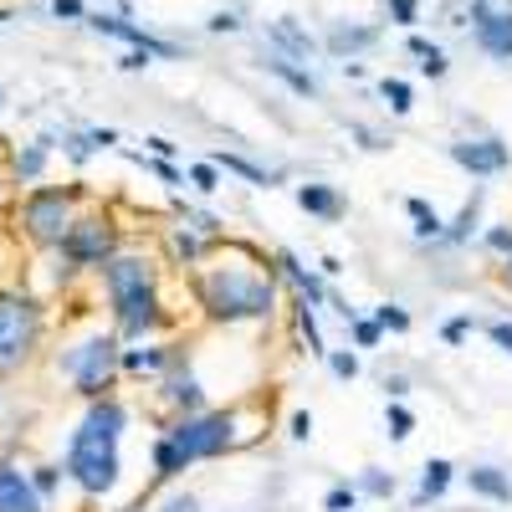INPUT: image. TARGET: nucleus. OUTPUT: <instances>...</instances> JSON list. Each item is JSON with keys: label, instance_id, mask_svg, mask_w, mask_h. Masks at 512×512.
<instances>
[{"label": "nucleus", "instance_id": "nucleus-1", "mask_svg": "<svg viewBox=\"0 0 512 512\" xmlns=\"http://www.w3.org/2000/svg\"><path fill=\"white\" fill-rule=\"evenodd\" d=\"M185 282L210 328H256L282 313V282L272 272V256L251 241L221 236Z\"/></svg>", "mask_w": 512, "mask_h": 512}, {"label": "nucleus", "instance_id": "nucleus-2", "mask_svg": "<svg viewBox=\"0 0 512 512\" xmlns=\"http://www.w3.org/2000/svg\"><path fill=\"white\" fill-rule=\"evenodd\" d=\"M93 282H98V297H103L108 328L123 344H144V338H164V333L180 328L175 308H169V292H164V262L154 251L128 241Z\"/></svg>", "mask_w": 512, "mask_h": 512}, {"label": "nucleus", "instance_id": "nucleus-3", "mask_svg": "<svg viewBox=\"0 0 512 512\" xmlns=\"http://www.w3.org/2000/svg\"><path fill=\"white\" fill-rule=\"evenodd\" d=\"M134 425V410H128L118 395L88 400L77 415V425L67 431L62 446V477L82 502H108L123 482V436Z\"/></svg>", "mask_w": 512, "mask_h": 512}, {"label": "nucleus", "instance_id": "nucleus-4", "mask_svg": "<svg viewBox=\"0 0 512 512\" xmlns=\"http://www.w3.org/2000/svg\"><path fill=\"white\" fill-rule=\"evenodd\" d=\"M98 195L82 185V180H67V185H52V180H41L31 190H16L11 200V216H6V231L36 251V256H52L62 246V236L72 231V221L88 210Z\"/></svg>", "mask_w": 512, "mask_h": 512}, {"label": "nucleus", "instance_id": "nucleus-5", "mask_svg": "<svg viewBox=\"0 0 512 512\" xmlns=\"http://www.w3.org/2000/svg\"><path fill=\"white\" fill-rule=\"evenodd\" d=\"M52 344V303L26 282H0V384L31 374Z\"/></svg>", "mask_w": 512, "mask_h": 512}, {"label": "nucleus", "instance_id": "nucleus-6", "mask_svg": "<svg viewBox=\"0 0 512 512\" xmlns=\"http://www.w3.org/2000/svg\"><path fill=\"white\" fill-rule=\"evenodd\" d=\"M118 354H123V338L103 323L82 328L72 338H62V344L52 349V374L67 384V390L88 405V400H103V395H118Z\"/></svg>", "mask_w": 512, "mask_h": 512}, {"label": "nucleus", "instance_id": "nucleus-7", "mask_svg": "<svg viewBox=\"0 0 512 512\" xmlns=\"http://www.w3.org/2000/svg\"><path fill=\"white\" fill-rule=\"evenodd\" d=\"M128 246V231H123V221H118V210H108V205H88L82 216L72 221V231L62 236V246L52 251V282L67 292L72 282H82V277H98L113 256Z\"/></svg>", "mask_w": 512, "mask_h": 512}, {"label": "nucleus", "instance_id": "nucleus-8", "mask_svg": "<svg viewBox=\"0 0 512 512\" xmlns=\"http://www.w3.org/2000/svg\"><path fill=\"white\" fill-rule=\"evenodd\" d=\"M159 436H169L190 466L200 461H221L236 451V415L231 405H205V410H190V415H169L159 425Z\"/></svg>", "mask_w": 512, "mask_h": 512}, {"label": "nucleus", "instance_id": "nucleus-9", "mask_svg": "<svg viewBox=\"0 0 512 512\" xmlns=\"http://www.w3.org/2000/svg\"><path fill=\"white\" fill-rule=\"evenodd\" d=\"M195 349L185 338H144V344H123L118 354V374L123 379H139V384H154L159 374H169L175 364H190Z\"/></svg>", "mask_w": 512, "mask_h": 512}, {"label": "nucleus", "instance_id": "nucleus-10", "mask_svg": "<svg viewBox=\"0 0 512 512\" xmlns=\"http://www.w3.org/2000/svg\"><path fill=\"white\" fill-rule=\"evenodd\" d=\"M466 26H472V41L492 62H512V6L507 0H472Z\"/></svg>", "mask_w": 512, "mask_h": 512}, {"label": "nucleus", "instance_id": "nucleus-11", "mask_svg": "<svg viewBox=\"0 0 512 512\" xmlns=\"http://www.w3.org/2000/svg\"><path fill=\"white\" fill-rule=\"evenodd\" d=\"M88 31H98V36H113V41H128L134 52H149L154 62H180L185 57V47L180 41H164V36H154V31H144L134 16H108V11H88Z\"/></svg>", "mask_w": 512, "mask_h": 512}, {"label": "nucleus", "instance_id": "nucleus-12", "mask_svg": "<svg viewBox=\"0 0 512 512\" xmlns=\"http://www.w3.org/2000/svg\"><path fill=\"white\" fill-rule=\"evenodd\" d=\"M149 390H154V405L164 410V420H169V415H190V410H205V405H210L205 379L195 374V359H190V364H175L169 374H159Z\"/></svg>", "mask_w": 512, "mask_h": 512}, {"label": "nucleus", "instance_id": "nucleus-13", "mask_svg": "<svg viewBox=\"0 0 512 512\" xmlns=\"http://www.w3.org/2000/svg\"><path fill=\"white\" fill-rule=\"evenodd\" d=\"M446 154H451V164L466 169L472 180H497L502 169L512 164V149H507L497 134H466V139H451Z\"/></svg>", "mask_w": 512, "mask_h": 512}, {"label": "nucleus", "instance_id": "nucleus-14", "mask_svg": "<svg viewBox=\"0 0 512 512\" xmlns=\"http://www.w3.org/2000/svg\"><path fill=\"white\" fill-rule=\"evenodd\" d=\"M0 512H52L36 497L26 461L16 456V446H0Z\"/></svg>", "mask_w": 512, "mask_h": 512}, {"label": "nucleus", "instance_id": "nucleus-15", "mask_svg": "<svg viewBox=\"0 0 512 512\" xmlns=\"http://www.w3.org/2000/svg\"><path fill=\"white\" fill-rule=\"evenodd\" d=\"M272 272H277V282H282V287H292V297H303L308 308H328V297H333V292H328V282H323V277H318V267H308L297 251L277 246V251H272Z\"/></svg>", "mask_w": 512, "mask_h": 512}, {"label": "nucleus", "instance_id": "nucleus-16", "mask_svg": "<svg viewBox=\"0 0 512 512\" xmlns=\"http://www.w3.org/2000/svg\"><path fill=\"white\" fill-rule=\"evenodd\" d=\"M0 164H6V180H11V190H31V185H41V180L52 175V144L36 134V139H26L21 149H11Z\"/></svg>", "mask_w": 512, "mask_h": 512}, {"label": "nucleus", "instance_id": "nucleus-17", "mask_svg": "<svg viewBox=\"0 0 512 512\" xmlns=\"http://www.w3.org/2000/svg\"><path fill=\"white\" fill-rule=\"evenodd\" d=\"M159 246H164V267H180V272L190 277V272L205 262V256H210V246H216V241L175 221V226H164V231H159Z\"/></svg>", "mask_w": 512, "mask_h": 512}, {"label": "nucleus", "instance_id": "nucleus-18", "mask_svg": "<svg viewBox=\"0 0 512 512\" xmlns=\"http://www.w3.org/2000/svg\"><path fill=\"white\" fill-rule=\"evenodd\" d=\"M292 195H297V210H303V216H313V221H323V226H333V221L349 216V200L338 195V185L308 180V185H297Z\"/></svg>", "mask_w": 512, "mask_h": 512}, {"label": "nucleus", "instance_id": "nucleus-19", "mask_svg": "<svg viewBox=\"0 0 512 512\" xmlns=\"http://www.w3.org/2000/svg\"><path fill=\"white\" fill-rule=\"evenodd\" d=\"M267 47H272L277 57H287V62H308V57H318V36L303 31L292 16H277V21L267 26Z\"/></svg>", "mask_w": 512, "mask_h": 512}, {"label": "nucleus", "instance_id": "nucleus-20", "mask_svg": "<svg viewBox=\"0 0 512 512\" xmlns=\"http://www.w3.org/2000/svg\"><path fill=\"white\" fill-rule=\"evenodd\" d=\"M482 200H487V190H472V200L456 210V221H446V231L436 241L441 251H461V246L477 241V231H482Z\"/></svg>", "mask_w": 512, "mask_h": 512}, {"label": "nucleus", "instance_id": "nucleus-21", "mask_svg": "<svg viewBox=\"0 0 512 512\" xmlns=\"http://www.w3.org/2000/svg\"><path fill=\"white\" fill-rule=\"evenodd\" d=\"M323 47H328L338 62H359V52L379 47V26H349V21H338V26L323 36Z\"/></svg>", "mask_w": 512, "mask_h": 512}, {"label": "nucleus", "instance_id": "nucleus-22", "mask_svg": "<svg viewBox=\"0 0 512 512\" xmlns=\"http://www.w3.org/2000/svg\"><path fill=\"white\" fill-rule=\"evenodd\" d=\"M456 477L472 487V497L497 502V507H512V477L502 472V466H466V472H456Z\"/></svg>", "mask_w": 512, "mask_h": 512}, {"label": "nucleus", "instance_id": "nucleus-23", "mask_svg": "<svg viewBox=\"0 0 512 512\" xmlns=\"http://www.w3.org/2000/svg\"><path fill=\"white\" fill-rule=\"evenodd\" d=\"M210 164H216L221 175H236V180L256 185V190H272V185L282 180L277 169H267V164H256V159H246V154H236V149H216V154H210Z\"/></svg>", "mask_w": 512, "mask_h": 512}, {"label": "nucleus", "instance_id": "nucleus-24", "mask_svg": "<svg viewBox=\"0 0 512 512\" xmlns=\"http://www.w3.org/2000/svg\"><path fill=\"white\" fill-rule=\"evenodd\" d=\"M231 415H236V451H246V446H256L267 436L272 400H241V405H231Z\"/></svg>", "mask_w": 512, "mask_h": 512}, {"label": "nucleus", "instance_id": "nucleus-25", "mask_svg": "<svg viewBox=\"0 0 512 512\" xmlns=\"http://www.w3.org/2000/svg\"><path fill=\"white\" fill-rule=\"evenodd\" d=\"M149 472H154L159 487H169V482H180V477L190 472V461H185V451L169 441V436H154V446H149Z\"/></svg>", "mask_w": 512, "mask_h": 512}, {"label": "nucleus", "instance_id": "nucleus-26", "mask_svg": "<svg viewBox=\"0 0 512 512\" xmlns=\"http://www.w3.org/2000/svg\"><path fill=\"white\" fill-rule=\"evenodd\" d=\"M451 482H456V466L446 461V456H431L420 466V482H415V507H425V502H441L446 492H451Z\"/></svg>", "mask_w": 512, "mask_h": 512}, {"label": "nucleus", "instance_id": "nucleus-27", "mask_svg": "<svg viewBox=\"0 0 512 512\" xmlns=\"http://www.w3.org/2000/svg\"><path fill=\"white\" fill-rule=\"evenodd\" d=\"M262 67H267L277 82H287V88H292L297 98H313V103L323 98V82H318L308 67H297V62H287V57H277V52H267V62H262Z\"/></svg>", "mask_w": 512, "mask_h": 512}, {"label": "nucleus", "instance_id": "nucleus-28", "mask_svg": "<svg viewBox=\"0 0 512 512\" xmlns=\"http://www.w3.org/2000/svg\"><path fill=\"white\" fill-rule=\"evenodd\" d=\"M292 333H297V344H303L313 359H323L328 354V344H323V328H318V308H308L303 297H292Z\"/></svg>", "mask_w": 512, "mask_h": 512}, {"label": "nucleus", "instance_id": "nucleus-29", "mask_svg": "<svg viewBox=\"0 0 512 512\" xmlns=\"http://www.w3.org/2000/svg\"><path fill=\"white\" fill-rule=\"evenodd\" d=\"M405 210H410V221H415V241H420V246H436L441 231H446V216H441V210H436L431 200H420V195H410Z\"/></svg>", "mask_w": 512, "mask_h": 512}, {"label": "nucleus", "instance_id": "nucleus-30", "mask_svg": "<svg viewBox=\"0 0 512 512\" xmlns=\"http://www.w3.org/2000/svg\"><path fill=\"white\" fill-rule=\"evenodd\" d=\"M26 472H31L36 497L47 502V507H57V502H62V487H67V477H62V461H26Z\"/></svg>", "mask_w": 512, "mask_h": 512}, {"label": "nucleus", "instance_id": "nucleus-31", "mask_svg": "<svg viewBox=\"0 0 512 512\" xmlns=\"http://www.w3.org/2000/svg\"><path fill=\"white\" fill-rule=\"evenodd\" d=\"M405 47H410V57L420 62V72L431 77V82H441V77L451 72V57L436 47V41H425V36H415V31H410V41H405Z\"/></svg>", "mask_w": 512, "mask_h": 512}, {"label": "nucleus", "instance_id": "nucleus-32", "mask_svg": "<svg viewBox=\"0 0 512 512\" xmlns=\"http://www.w3.org/2000/svg\"><path fill=\"white\" fill-rule=\"evenodd\" d=\"M354 492L359 497H374V502H390L400 492V482H395V472H384V466H364V472L354 477Z\"/></svg>", "mask_w": 512, "mask_h": 512}, {"label": "nucleus", "instance_id": "nucleus-33", "mask_svg": "<svg viewBox=\"0 0 512 512\" xmlns=\"http://www.w3.org/2000/svg\"><path fill=\"white\" fill-rule=\"evenodd\" d=\"M175 216H180V226H190V231H200V236H210V241L226 236V221L210 216V210H200V205H190V200H175Z\"/></svg>", "mask_w": 512, "mask_h": 512}, {"label": "nucleus", "instance_id": "nucleus-34", "mask_svg": "<svg viewBox=\"0 0 512 512\" xmlns=\"http://www.w3.org/2000/svg\"><path fill=\"white\" fill-rule=\"evenodd\" d=\"M52 149H62L72 164H88L98 149L88 144V128H52Z\"/></svg>", "mask_w": 512, "mask_h": 512}, {"label": "nucleus", "instance_id": "nucleus-35", "mask_svg": "<svg viewBox=\"0 0 512 512\" xmlns=\"http://www.w3.org/2000/svg\"><path fill=\"white\" fill-rule=\"evenodd\" d=\"M384 431H390V441H410L415 436V410L405 400H384Z\"/></svg>", "mask_w": 512, "mask_h": 512}, {"label": "nucleus", "instance_id": "nucleus-36", "mask_svg": "<svg viewBox=\"0 0 512 512\" xmlns=\"http://www.w3.org/2000/svg\"><path fill=\"white\" fill-rule=\"evenodd\" d=\"M379 98H384V108L400 113V118L415 108V93H410V82H405V77H379Z\"/></svg>", "mask_w": 512, "mask_h": 512}, {"label": "nucleus", "instance_id": "nucleus-37", "mask_svg": "<svg viewBox=\"0 0 512 512\" xmlns=\"http://www.w3.org/2000/svg\"><path fill=\"white\" fill-rule=\"evenodd\" d=\"M477 246L492 256V262H502V256L512 251V221H497V226H482L477 231Z\"/></svg>", "mask_w": 512, "mask_h": 512}, {"label": "nucleus", "instance_id": "nucleus-38", "mask_svg": "<svg viewBox=\"0 0 512 512\" xmlns=\"http://www.w3.org/2000/svg\"><path fill=\"white\" fill-rule=\"evenodd\" d=\"M369 318H374V323H379L384 333H395V338L415 328V318H410V308H400V303H379V308H374Z\"/></svg>", "mask_w": 512, "mask_h": 512}, {"label": "nucleus", "instance_id": "nucleus-39", "mask_svg": "<svg viewBox=\"0 0 512 512\" xmlns=\"http://www.w3.org/2000/svg\"><path fill=\"white\" fill-rule=\"evenodd\" d=\"M323 364H328V374H333V379H344V384H354V379H359V369H364V364H359V349H328V354H323Z\"/></svg>", "mask_w": 512, "mask_h": 512}, {"label": "nucleus", "instance_id": "nucleus-40", "mask_svg": "<svg viewBox=\"0 0 512 512\" xmlns=\"http://www.w3.org/2000/svg\"><path fill=\"white\" fill-rule=\"evenodd\" d=\"M349 338H354V349H379L384 344V328L369 313H359V318H349Z\"/></svg>", "mask_w": 512, "mask_h": 512}, {"label": "nucleus", "instance_id": "nucleus-41", "mask_svg": "<svg viewBox=\"0 0 512 512\" xmlns=\"http://www.w3.org/2000/svg\"><path fill=\"white\" fill-rule=\"evenodd\" d=\"M185 180H190L200 195H216V190H221V169L210 164V159H200V164H190V169H185Z\"/></svg>", "mask_w": 512, "mask_h": 512}, {"label": "nucleus", "instance_id": "nucleus-42", "mask_svg": "<svg viewBox=\"0 0 512 512\" xmlns=\"http://www.w3.org/2000/svg\"><path fill=\"white\" fill-rule=\"evenodd\" d=\"M149 512H205V507H200V497H195V492L175 487V492H164V497H159Z\"/></svg>", "mask_w": 512, "mask_h": 512}, {"label": "nucleus", "instance_id": "nucleus-43", "mask_svg": "<svg viewBox=\"0 0 512 512\" xmlns=\"http://www.w3.org/2000/svg\"><path fill=\"white\" fill-rule=\"evenodd\" d=\"M323 512H359V492H354V482H338V487H328Z\"/></svg>", "mask_w": 512, "mask_h": 512}, {"label": "nucleus", "instance_id": "nucleus-44", "mask_svg": "<svg viewBox=\"0 0 512 512\" xmlns=\"http://www.w3.org/2000/svg\"><path fill=\"white\" fill-rule=\"evenodd\" d=\"M205 31H210V36H231V31H241V11H236V6H221V11H210Z\"/></svg>", "mask_w": 512, "mask_h": 512}, {"label": "nucleus", "instance_id": "nucleus-45", "mask_svg": "<svg viewBox=\"0 0 512 512\" xmlns=\"http://www.w3.org/2000/svg\"><path fill=\"white\" fill-rule=\"evenodd\" d=\"M466 338H472V318H446V323H441V344L461 349Z\"/></svg>", "mask_w": 512, "mask_h": 512}, {"label": "nucleus", "instance_id": "nucleus-46", "mask_svg": "<svg viewBox=\"0 0 512 512\" xmlns=\"http://www.w3.org/2000/svg\"><path fill=\"white\" fill-rule=\"evenodd\" d=\"M57 21H88V0H52L47 6Z\"/></svg>", "mask_w": 512, "mask_h": 512}, {"label": "nucleus", "instance_id": "nucleus-47", "mask_svg": "<svg viewBox=\"0 0 512 512\" xmlns=\"http://www.w3.org/2000/svg\"><path fill=\"white\" fill-rule=\"evenodd\" d=\"M420 21V6H415V0H390V26H415Z\"/></svg>", "mask_w": 512, "mask_h": 512}, {"label": "nucleus", "instance_id": "nucleus-48", "mask_svg": "<svg viewBox=\"0 0 512 512\" xmlns=\"http://www.w3.org/2000/svg\"><path fill=\"white\" fill-rule=\"evenodd\" d=\"M487 338L512 359V318H492V323H487Z\"/></svg>", "mask_w": 512, "mask_h": 512}, {"label": "nucleus", "instance_id": "nucleus-49", "mask_svg": "<svg viewBox=\"0 0 512 512\" xmlns=\"http://www.w3.org/2000/svg\"><path fill=\"white\" fill-rule=\"evenodd\" d=\"M287 436H292V441H313V415H308V410H292Z\"/></svg>", "mask_w": 512, "mask_h": 512}, {"label": "nucleus", "instance_id": "nucleus-50", "mask_svg": "<svg viewBox=\"0 0 512 512\" xmlns=\"http://www.w3.org/2000/svg\"><path fill=\"white\" fill-rule=\"evenodd\" d=\"M379 384H384V400H405L410 395V374H384Z\"/></svg>", "mask_w": 512, "mask_h": 512}, {"label": "nucleus", "instance_id": "nucleus-51", "mask_svg": "<svg viewBox=\"0 0 512 512\" xmlns=\"http://www.w3.org/2000/svg\"><path fill=\"white\" fill-rule=\"evenodd\" d=\"M144 144H149V159H175V149H180L175 139H164V134H149Z\"/></svg>", "mask_w": 512, "mask_h": 512}, {"label": "nucleus", "instance_id": "nucleus-52", "mask_svg": "<svg viewBox=\"0 0 512 512\" xmlns=\"http://www.w3.org/2000/svg\"><path fill=\"white\" fill-rule=\"evenodd\" d=\"M11 200H16V190H11V180H6V164H0V231H6V216H11Z\"/></svg>", "mask_w": 512, "mask_h": 512}, {"label": "nucleus", "instance_id": "nucleus-53", "mask_svg": "<svg viewBox=\"0 0 512 512\" xmlns=\"http://www.w3.org/2000/svg\"><path fill=\"white\" fill-rule=\"evenodd\" d=\"M88 144L103 154V149H113L118 144V128H88Z\"/></svg>", "mask_w": 512, "mask_h": 512}, {"label": "nucleus", "instance_id": "nucleus-54", "mask_svg": "<svg viewBox=\"0 0 512 512\" xmlns=\"http://www.w3.org/2000/svg\"><path fill=\"white\" fill-rule=\"evenodd\" d=\"M149 62H154V57H149V52H128V57H123V62H118V67H123V72H144V67H149Z\"/></svg>", "mask_w": 512, "mask_h": 512}, {"label": "nucleus", "instance_id": "nucleus-55", "mask_svg": "<svg viewBox=\"0 0 512 512\" xmlns=\"http://www.w3.org/2000/svg\"><path fill=\"white\" fill-rule=\"evenodd\" d=\"M497 277H502V287H507V292H512V251H507V256H502V262H497Z\"/></svg>", "mask_w": 512, "mask_h": 512}, {"label": "nucleus", "instance_id": "nucleus-56", "mask_svg": "<svg viewBox=\"0 0 512 512\" xmlns=\"http://www.w3.org/2000/svg\"><path fill=\"white\" fill-rule=\"evenodd\" d=\"M0 108H6V93H0Z\"/></svg>", "mask_w": 512, "mask_h": 512}, {"label": "nucleus", "instance_id": "nucleus-57", "mask_svg": "<svg viewBox=\"0 0 512 512\" xmlns=\"http://www.w3.org/2000/svg\"><path fill=\"white\" fill-rule=\"evenodd\" d=\"M0 400H6V390H0Z\"/></svg>", "mask_w": 512, "mask_h": 512}]
</instances>
